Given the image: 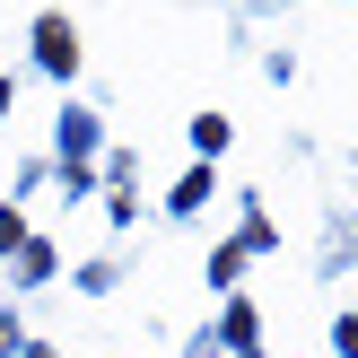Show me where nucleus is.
<instances>
[{"label": "nucleus", "mask_w": 358, "mask_h": 358, "mask_svg": "<svg viewBox=\"0 0 358 358\" xmlns=\"http://www.w3.org/2000/svg\"><path fill=\"white\" fill-rule=\"evenodd\" d=\"M35 44H44L52 70H70V27H62V17H44V35H35Z\"/></svg>", "instance_id": "nucleus-1"}]
</instances>
